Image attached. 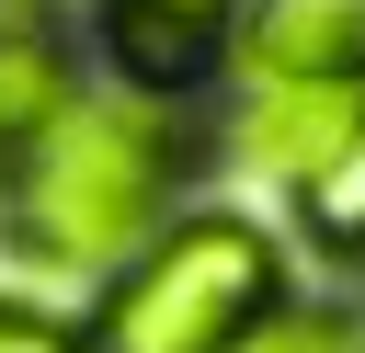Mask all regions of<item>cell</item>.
<instances>
[{
    "mask_svg": "<svg viewBox=\"0 0 365 353\" xmlns=\"http://www.w3.org/2000/svg\"><path fill=\"white\" fill-rule=\"evenodd\" d=\"M240 34V0H103V46L137 91H182L205 80V57Z\"/></svg>",
    "mask_w": 365,
    "mask_h": 353,
    "instance_id": "cell-5",
    "label": "cell"
},
{
    "mask_svg": "<svg viewBox=\"0 0 365 353\" xmlns=\"http://www.w3.org/2000/svg\"><path fill=\"white\" fill-rule=\"evenodd\" d=\"M297 205H308V228H319L331 251H365V125L342 137V159H331V171H308V182H297Z\"/></svg>",
    "mask_w": 365,
    "mask_h": 353,
    "instance_id": "cell-6",
    "label": "cell"
},
{
    "mask_svg": "<svg viewBox=\"0 0 365 353\" xmlns=\"http://www.w3.org/2000/svg\"><path fill=\"white\" fill-rule=\"evenodd\" d=\"M160 171H171L160 114L68 91L11 148V228H23V251L68 262V273H125L160 239Z\"/></svg>",
    "mask_w": 365,
    "mask_h": 353,
    "instance_id": "cell-1",
    "label": "cell"
},
{
    "mask_svg": "<svg viewBox=\"0 0 365 353\" xmlns=\"http://www.w3.org/2000/svg\"><path fill=\"white\" fill-rule=\"evenodd\" d=\"M365 125V91L354 80H251L240 102V159L274 171V182H308L342 159V137Z\"/></svg>",
    "mask_w": 365,
    "mask_h": 353,
    "instance_id": "cell-3",
    "label": "cell"
},
{
    "mask_svg": "<svg viewBox=\"0 0 365 353\" xmlns=\"http://www.w3.org/2000/svg\"><path fill=\"white\" fill-rule=\"evenodd\" d=\"M240 57H251V80H354L365 91V0H251Z\"/></svg>",
    "mask_w": 365,
    "mask_h": 353,
    "instance_id": "cell-4",
    "label": "cell"
},
{
    "mask_svg": "<svg viewBox=\"0 0 365 353\" xmlns=\"http://www.w3.org/2000/svg\"><path fill=\"white\" fill-rule=\"evenodd\" d=\"M240 353H365V319H342V307H285V319H251Z\"/></svg>",
    "mask_w": 365,
    "mask_h": 353,
    "instance_id": "cell-7",
    "label": "cell"
},
{
    "mask_svg": "<svg viewBox=\"0 0 365 353\" xmlns=\"http://www.w3.org/2000/svg\"><path fill=\"white\" fill-rule=\"evenodd\" d=\"M274 307V239L228 205L160 228L91 307L80 353H240L251 319Z\"/></svg>",
    "mask_w": 365,
    "mask_h": 353,
    "instance_id": "cell-2",
    "label": "cell"
},
{
    "mask_svg": "<svg viewBox=\"0 0 365 353\" xmlns=\"http://www.w3.org/2000/svg\"><path fill=\"white\" fill-rule=\"evenodd\" d=\"M0 353H80V330H57L34 307H0Z\"/></svg>",
    "mask_w": 365,
    "mask_h": 353,
    "instance_id": "cell-8",
    "label": "cell"
}]
</instances>
